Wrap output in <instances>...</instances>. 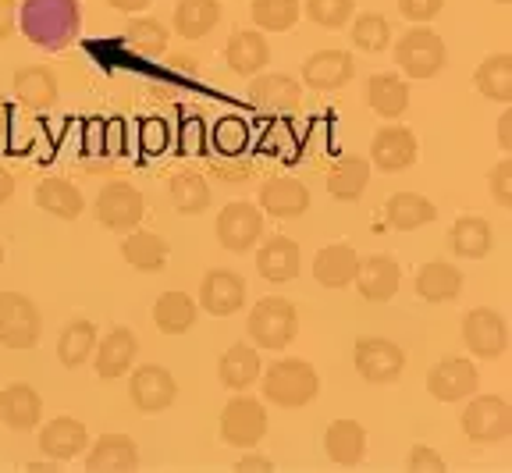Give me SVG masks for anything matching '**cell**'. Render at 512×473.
I'll use <instances>...</instances> for the list:
<instances>
[{
  "instance_id": "obj_46",
  "label": "cell",
  "mask_w": 512,
  "mask_h": 473,
  "mask_svg": "<svg viewBox=\"0 0 512 473\" xmlns=\"http://www.w3.org/2000/svg\"><path fill=\"white\" fill-rule=\"evenodd\" d=\"M246 143H249V132H246V125H242L239 118L217 121V129H214V146H217V150H221V153H239Z\"/></svg>"
},
{
  "instance_id": "obj_42",
  "label": "cell",
  "mask_w": 512,
  "mask_h": 473,
  "mask_svg": "<svg viewBox=\"0 0 512 473\" xmlns=\"http://www.w3.org/2000/svg\"><path fill=\"white\" fill-rule=\"evenodd\" d=\"M168 200L178 214H203L210 207V185L203 175L196 171H178L175 178L168 182Z\"/></svg>"
},
{
  "instance_id": "obj_22",
  "label": "cell",
  "mask_w": 512,
  "mask_h": 473,
  "mask_svg": "<svg viewBox=\"0 0 512 473\" xmlns=\"http://www.w3.org/2000/svg\"><path fill=\"white\" fill-rule=\"evenodd\" d=\"M15 100L29 111H50L61 97V86H57V75L47 65H25L15 72Z\"/></svg>"
},
{
  "instance_id": "obj_6",
  "label": "cell",
  "mask_w": 512,
  "mask_h": 473,
  "mask_svg": "<svg viewBox=\"0 0 512 473\" xmlns=\"http://www.w3.org/2000/svg\"><path fill=\"white\" fill-rule=\"evenodd\" d=\"M463 434L477 445H495L512 434V406L502 395H480L463 409Z\"/></svg>"
},
{
  "instance_id": "obj_5",
  "label": "cell",
  "mask_w": 512,
  "mask_h": 473,
  "mask_svg": "<svg viewBox=\"0 0 512 473\" xmlns=\"http://www.w3.org/2000/svg\"><path fill=\"white\" fill-rule=\"evenodd\" d=\"M93 214L111 232H132V228L143 225L146 200L132 182H107L100 189V196H96Z\"/></svg>"
},
{
  "instance_id": "obj_39",
  "label": "cell",
  "mask_w": 512,
  "mask_h": 473,
  "mask_svg": "<svg viewBox=\"0 0 512 473\" xmlns=\"http://www.w3.org/2000/svg\"><path fill=\"white\" fill-rule=\"evenodd\" d=\"M221 22V4L217 0H178L175 8V33L182 40H203Z\"/></svg>"
},
{
  "instance_id": "obj_56",
  "label": "cell",
  "mask_w": 512,
  "mask_h": 473,
  "mask_svg": "<svg viewBox=\"0 0 512 473\" xmlns=\"http://www.w3.org/2000/svg\"><path fill=\"white\" fill-rule=\"evenodd\" d=\"M11 129V104L4 97H0V136Z\"/></svg>"
},
{
  "instance_id": "obj_54",
  "label": "cell",
  "mask_w": 512,
  "mask_h": 473,
  "mask_svg": "<svg viewBox=\"0 0 512 473\" xmlns=\"http://www.w3.org/2000/svg\"><path fill=\"white\" fill-rule=\"evenodd\" d=\"M253 470L271 473L274 463H267V459H239V463H235V473H253Z\"/></svg>"
},
{
  "instance_id": "obj_2",
  "label": "cell",
  "mask_w": 512,
  "mask_h": 473,
  "mask_svg": "<svg viewBox=\"0 0 512 473\" xmlns=\"http://www.w3.org/2000/svg\"><path fill=\"white\" fill-rule=\"evenodd\" d=\"M264 377V399L281 409H303L317 399L320 374L306 360H274L271 367L260 370Z\"/></svg>"
},
{
  "instance_id": "obj_30",
  "label": "cell",
  "mask_w": 512,
  "mask_h": 473,
  "mask_svg": "<svg viewBox=\"0 0 512 473\" xmlns=\"http://www.w3.org/2000/svg\"><path fill=\"white\" fill-rule=\"evenodd\" d=\"M324 452L342 470L363 463V456H367V427L356 424V420H335L328 427V434H324Z\"/></svg>"
},
{
  "instance_id": "obj_12",
  "label": "cell",
  "mask_w": 512,
  "mask_h": 473,
  "mask_svg": "<svg viewBox=\"0 0 512 473\" xmlns=\"http://www.w3.org/2000/svg\"><path fill=\"white\" fill-rule=\"evenodd\" d=\"M128 399H132V406L139 413H164L168 406H175L178 381L171 377V370L157 367V363H143V367L132 370Z\"/></svg>"
},
{
  "instance_id": "obj_4",
  "label": "cell",
  "mask_w": 512,
  "mask_h": 473,
  "mask_svg": "<svg viewBox=\"0 0 512 473\" xmlns=\"http://www.w3.org/2000/svg\"><path fill=\"white\" fill-rule=\"evenodd\" d=\"M43 335L40 306L22 292H0V345L8 349H36Z\"/></svg>"
},
{
  "instance_id": "obj_52",
  "label": "cell",
  "mask_w": 512,
  "mask_h": 473,
  "mask_svg": "<svg viewBox=\"0 0 512 473\" xmlns=\"http://www.w3.org/2000/svg\"><path fill=\"white\" fill-rule=\"evenodd\" d=\"M114 11H125V15H143L150 8V0H107Z\"/></svg>"
},
{
  "instance_id": "obj_32",
  "label": "cell",
  "mask_w": 512,
  "mask_h": 473,
  "mask_svg": "<svg viewBox=\"0 0 512 473\" xmlns=\"http://www.w3.org/2000/svg\"><path fill=\"white\" fill-rule=\"evenodd\" d=\"M324 182H328V193L335 196V200L356 203L370 185V161L367 157H356V153L338 157V161L328 168V178H324Z\"/></svg>"
},
{
  "instance_id": "obj_57",
  "label": "cell",
  "mask_w": 512,
  "mask_h": 473,
  "mask_svg": "<svg viewBox=\"0 0 512 473\" xmlns=\"http://www.w3.org/2000/svg\"><path fill=\"white\" fill-rule=\"evenodd\" d=\"M0 264H4V246H0Z\"/></svg>"
},
{
  "instance_id": "obj_33",
  "label": "cell",
  "mask_w": 512,
  "mask_h": 473,
  "mask_svg": "<svg viewBox=\"0 0 512 473\" xmlns=\"http://www.w3.org/2000/svg\"><path fill=\"white\" fill-rule=\"evenodd\" d=\"M36 207L54 214L57 221H75L82 214V207H86V200H82V189L75 182H68L61 175H50L36 185Z\"/></svg>"
},
{
  "instance_id": "obj_51",
  "label": "cell",
  "mask_w": 512,
  "mask_h": 473,
  "mask_svg": "<svg viewBox=\"0 0 512 473\" xmlns=\"http://www.w3.org/2000/svg\"><path fill=\"white\" fill-rule=\"evenodd\" d=\"M498 146L502 153H512V111L498 118Z\"/></svg>"
},
{
  "instance_id": "obj_20",
  "label": "cell",
  "mask_w": 512,
  "mask_h": 473,
  "mask_svg": "<svg viewBox=\"0 0 512 473\" xmlns=\"http://www.w3.org/2000/svg\"><path fill=\"white\" fill-rule=\"evenodd\" d=\"M356 75V61L345 50H317L303 61V82L313 89H342Z\"/></svg>"
},
{
  "instance_id": "obj_21",
  "label": "cell",
  "mask_w": 512,
  "mask_h": 473,
  "mask_svg": "<svg viewBox=\"0 0 512 473\" xmlns=\"http://www.w3.org/2000/svg\"><path fill=\"white\" fill-rule=\"evenodd\" d=\"M299 267H303V253H299L296 239L274 235V239H267L264 246L256 249V271H260V278L274 281V285L292 281L299 274Z\"/></svg>"
},
{
  "instance_id": "obj_53",
  "label": "cell",
  "mask_w": 512,
  "mask_h": 473,
  "mask_svg": "<svg viewBox=\"0 0 512 473\" xmlns=\"http://www.w3.org/2000/svg\"><path fill=\"white\" fill-rule=\"evenodd\" d=\"M164 139H168L164 125H160V121H150V125H146V146H150V150H160V146H164Z\"/></svg>"
},
{
  "instance_id": "obj_35",
  "label": "cell",
  "mask_w": 512,
  "mask_h": 473,
  "mask_svg": "<svg viewBox=\"0 0 512 473\" xmlns=\"http://www.w3.org/2000/svg\"><path fill=\"white\" fill-rule=\"evenodd\" d=\"M260 370H264V363H260L253 345H232V349L217 360V381H221L224 388H232V392H246L249 385H256Z\"/></svg>"
},
{
  "instance_id": "obj_19",
  "label": "cell",
  "mask_w": 512,
  "mask_h": 473,
  "mask_svg": "<svg viewBox=\"0 0 512 473\" xmlns=\"http://www.w3.org/2000/svg\"><path fill=\"white\" fill-rule=\"evenodd\" d=\"M136 353H139L136 335H132L128 328H111L100 342H96V353H93L96 374L104 377V381H114V377L128 374L132 363H136Z\"/></svg>"
},
{
  "instance_id": "obj_26",
  "label": "cell",
  "mask_w": 512,
  "mask_h": 473,
  "mask_svg": "<svg viewBox=\"0 0 512 473\" xmlns=\"http://www.w3.org/2000/svg\"><path fill=\"white\" fill-rule=\"evenodd\" d=\"M356 267H360V253L349 242H331L313 257V278L324 289H345L356 278Z\"/></svg>"
},
{
  "instance_id": "obj_27",
  "label": "cell",
  "mask_w": 512,
  "mask_h": 473,
  "mask_svg": "<svg viewBox=\"0 0 512 473\" xmlns=\"http://www.w3.org/2000/svg\"><path fill=\"white\" fill-rule=\"evenodd\" d=\"M224 61H228V68H232L235 75L253 79V75L264 72L267 61H271V47H267L260 29H239V33L228 40V47H224Z\"/></svg>"
},
{
  "instance_id": "obj_41",
  "label": "cell",
  "mask_w": 512,
  "mask_h": 473,
  "mask_svg": "<svg viewBox=\"0 0 512 473\" xmlns=\"http://www.w3.org/2000/svg\"><path fill=\"white\" fill-rule=\"evenodd\" d=\"M168 29H164V22H157V18L150 15H132L125 25V47L132 50V54L139 57H160L164 50H168Z\"/></svg>"
},
{
  "instance_id": "obj_45",
  "label": "cell",
  "mask_w": 512,
  "mask_h": 473,
  "mask_svg": "<svg viewBox=\"0 0 512 473\" xmlns=\"http://www.w3.org/2000/svg\"><path fill=\"white\" fill-rule=\"evenodd\" d=\"M356 0H306V18L320 29H342L352 22Z\"/></svg>"
},
{
  "instance_id": "obj_11",
  "label": "cell",
  "mask_w": 512,
  "mask_h": 473,
  "mask_svg": "<svg viewBox=\"0 0 512 473\" xmlns=\"http://www.w3.org/2000/svg\"><path fill=\"white\" fill-rule=\"evenodd\" d=\"M463 342L477 360H498L509 349V324L498 310L477 306L463 317Z\"/></svg>"
},
{
  "instance_id": "obj_17",
  "label": "cell",
  "mask_w": 512,
  "mask_h": 473,
  "mask_svg": "<svg viewBox=\"0 0 512 473\" xmlns=\"http://www.w3.org/2000/svg\"><path fill=\"white\" fill-rule=\"evenodd\" d=\"M399 281H402V267L392 257H360L352 285H356V292L367 303H388L399 292Z\"/></svg>"
},
{
  "instance_id": "obj_8",
  "label": "cell",
  "mask_w": 512,
  "mask_h": 473,
  "mask_svg": "<svg viewBox=\"0 0 512 473\" xmlns=\"http://www.w3.org/2000/svg\"><path fill=\"white\" fill-rule=\"evenodd\" d=\"M445 40L431 29H409L395 43V61L406 72V79H434L445 68Z\"/></svg>"
},
{
  "instance_id": "obj_3",
  "label": "cell",
  "mask_w": 512,
  "mask_h": 473,
  "mask_svg": "<svg viewBox=\"0 0 512 473\" xmlns=\"http://www.w3.org/2000/svg\"><path fill=\"white\" fill-rule=\"evenodd\" d=\"M246 331L256 342V349H285L296 342L299 335V313L296 303H288L285 296H267L249 310Z\"/></svg>"
},
{
  "instance_id": "obj_44",
  "label": "cell",
  "mask_w": 512,
  "mask_h": 473,
  "mask_svg": "<svg viewBox=\"0 0 512 473\" xmlns=\"http://www.w3.org/2000/svg\"><path fill=\"white\" fill-rule=\"evenodd\" d=\"M352 43L360 50H367V54H381V50H388V43H392V25H388V18L377 15V11H363V15L352 18Z\"/></svg>"
},
{
  "instance_id": "obj_34",
  "label": "cell",
  "mask_w": 512,
  "mask_h": 473,
  "mask_svg": "<svg viewBox=\"0 0 512 473\" xmlns=\"http://www.w3.org/2000/svg\"><path fill=\"white\" fill-rule=\"evenodd\" d=\"M434 217H438V207L420 193H395L384 203V221L395 232H416V228L431 225Z\"/></svg>"
},
{
  "instance_id": "obj_14",
  "label": "cell",
  "mask_w": 512,
  "mask_h": 473,
  "mask_svg": "<svg viewBox=\"0 0 512 473\" xmlns=\"http://www.w3.org/2000/svg\"><path fill=\"white\" fill-rule=\"evenodd\" d=\"M416 136L406 125H381L374 132V143H370V164L377 171H406L416 164Z\"/></svg>"
},
{
  "instance_id": "obj_36",
  "label": "cell",
  "mask_w": 512,
  "mask_h": 473,
  "mask_svg": "<svg viewBox=\"0 0 512 473\" xmlns=\"http://www.w3.org/2000/svg\"><path fill=\"white\" fill-rule=\"evenodd\" d=\"M96 342H100V335H96L93 321H86V317L72 321L61 331V338H57V360H61V367H68V370L86 367L96 353Z\"/></svg>"
},
{
  "instance_id": "obj_10",
  "label": "cell",
  "mask_w": 512,
  "mask_h": 473,
  "mask_svg": "<svg viewBox=\"0 0 512 473\" xmlns=\"http://www.w3.org/2000/svg\"><path fill=\"white\" fill-rule=\"evenodd\" d=\"M352 363H356L360 377L370 381V385H392V381L402 377V370H406V353L395 342H388V338L367 335L352 349Z\"/></svg>"
},
{
  "instance_id": "obj_15",
  "label": "cell",
  "mask_w": 512,
  "mask_h": 473,
  "mask_svg": "<svg viewBox=\"0 0 512 473\" xmlns=\"http://www.w3.org/2000/svg\"><path fill=\"white\" fill-rule=\"evenodd\" d=\"M200 306L210 317H232L246 306V278L235 271L214 267L200 285Z\"/></svg>"
},
{
  "instance_id": "obj_28",
  "label": "cell",
  "mask_w": 512,
  "mask_h": 473,
  "mask_svg": "<svg viewBox=\"0 0 512 473\" xmlns=\"http://www.w3.org/2000/svg\"><path fill=\"white\" fill-rule=\"evenodd\" d=\"M40 417H43V399L32 385L15 381V385H8L0 392V420H4V427L29 431V427L40 424Z\"/></svg>"
},
{
  "instance_id": "obj_18",
  "label": "cell",
  "mask_w": 512,
  "mask_h": 473,
  "mask_svg": "<svg viewBox=\"0 0 512 473\" xmlns=\"http://www.w3.org/2000/svg\"><path fill=\"white\" fill-rule=\"evenodd\" d=\"M89 473H132L139 470V445L128 434H104L86 456Z\"/></svg>"
},
{
  "instance_id": "obj_55",
  "label": "cell",
  "mask_w": 512,
  "mask_h": 473,
  "mask_svg": "<svg viewBox=\"0 0 512 473\" xmlns=\"http://www.w3.org/2000/svg\"><path fill=\"white\" fill-rule=\"evenodd\" d=\"M11 196H15V178H11V171L0 168V207H4Z\"/></svg>"
},
{
  "instance_id": "obj_50",
  "label": "cell",
  "mask_w": 512,
  "mask_h": 473,
  "mask_svg": "<svg viewBox=\"0 0 512 473\" xmlns=\"http://www.w3.org/2000/svg\"><path fill=\"white\" fill-rule=\"evenodd\" d=\"M18 29V0H0V43Z\"/></svg>"
},
{
  "instance_id": "obj_37",
  "label": "cell",
  "mask_w": 512,
  "mask_h": 473,
  "mask_svg": "<svg viewBox=\"0 0 512 473\" xmlns=\"http://www.w3.org/2000/svg\"><path fill=\"white\" fill-rule=\"evenodd\" d=\"M121 257L136 267V271L153 274L168 264L171 246H168V239L157 232H128L125 242H121Z\"/></svg>"
},
{
  "instance_id": "obj_43",
  "label": "cell",
  "mask_w": 512,
  "mask_h": 473,
  "mask_svg": "<svg viewBox=\"0 0 512 473\" xmlns=\"http://www.w3.org/2000/svg\"><path fill=\"white\" fill-rule=\"evenodd\" d=\"M249 15H253L256 29L288 33V29H296L303 8H299V0H253V4H249Z\"/></svg>"
},
{
  "instance_id": "obj_49",
  "label": "cell",
  "mask_w": 512,
  "mask_h": 473,
  "mask_svg": "<svg viewBox=\"0 0 512 473\" xmlns=\"http://www.w3.org/2000/svg\"><path fill=\"white\" fill-rule=\"evenodd\" d=\"M441 8H445V0H399L402 18H406V22H416V25L438 18Z\"/></svg>"
},
{
  "instance_id": "obj_29",
  "label": "cell",
  "mask_w": 512,
  "mask_h": 473,
  "mask_svg": "<svg viewBox=\"0 0 512 473\" xmlns=\"http://www.w3.org/2000/svg\"><path fill=\"white\" fill-rule=\"evenodd\" d=\"M416 296L427 303H452L463 296V271L448 260H431L416 271Z\"/></svg>"
},
{
  "instance_id": "obj_23",
  "label": "cell",
  "mask_w": 512,
  "mask_h": 473,
  "mask_svg": "<svg viewBox=\"0 0 512 473\" xmlns=\"http://www.w3.org/2000/svg\"><path fill=\"white\" fill-rule=\"evenodd\" d=\"M86 445H89V431L75 417H54L40 431V452L54 459V463H68V459L82 456Z\"/></svg>"
},
{
  "instance_id": "obj_9",
  "label": "cell",
  "mask_w": 512,
  "mask_h": 473,
  "mask_svg": "<svg viewBox=\"0 0 512 473\" xmlns=\"http://www.w3.org/2000/svg\"><path fill=\"white\" fill-rule=\"evenodd\" d=\"M260 239H264V210L256 203L235 200L217 214V242L228 253H249Z\"/></svg>"
},
{
  "instance_id": "obj_48",
  "label": "cell",
  "mask_w": 512,
  "mask_h": 473,
  "mask_svg": "<svg viewBox=\"0 0 512 473\" xmlns=\"http://www.w3.org/2000/svg\"><path fill=\"white\" fill-rule=\"evenodd\" d=\"M406 470L409 473H445L448 466L434 449H427V445H413V449H409V459H406Z\"/></svg>"
},
{
  "instance_id": "obj_58",
  "label": "cell",
  "mask_w": 512,
  "mask_h": 473,
  "mask_svg": "<svg viewBox=\"0 0 512 473\" xmlns=\"http://www.w3.org/2000/svg\"><path fill=\"white\" fill-rule=\"evenodd\" d=\"M495 4H509V0H495Z\"/></svg>"
},
{
  "instance_id": "obj_7",
  "label": "cell",
  "mask_w": 512,
  "mask_h": 473,
  "mask_svg": "<svg viewBox=\"0 0 512 473\" xmlns=\"http://www.w3.org/2000/svg\"><path fill=\"white\" fill-rule=\"evenodd\" d=\"M267 438V406L260 399H232L221 409V441L232 449H253Z\"/></svg>"
},
{
  "instance_id": "obj_25",
  "label": "cell",
  "mask_w": 512,
  "mask_h": 473,
  "mask_svg": "<svg viewBox=\"0 0 512 473\" xmlns=\"http://www.w3.org/2000/svg\"><path fill=\"white\" fill-rule=\"evenodd\" d=\"M452 257H466V260H484L495 246V228H491L488 217H459L456 225L448 228L445 235Z\"/></svg>"
},
{
  "instance_id": "obj_40",
  "label": "cell",
  "mask_w": 512,
  "mask_h": 473,
  "mask_svg": "<svg viewBox=\"0 0 512 473\" xmlns=\"http://www.w3.org/2000/svg\"><path fill=\"white\" fill-rule=\"evenodd\" d=\"M473 86H477L480 97L495 100V104H512V57H484V65H477V72H473Z\"/></svg>"
},
{
  "instance_id": "obj_13",
  "label": "cell",
  "mask_w": 512,
  "mask_h": 473,
  "mask_svg": "<svg viewBox=\"0 0 512 473\" xmlns=\"http://www.w3.org/2000/svg\"><path fill=\"white\" fill-rule=\"evenodd\" d=\"M480 385L477 363L466 356H445L441 363H434V370L427 374V392L438 402H459L470 399Z\"/></svg>"
},
{
  "instance_id": "obj_47",
  "label": "cell",
  "mask_w": 512,
  "mask_h": 473,
  "mask_svg": "<svg viewBox=\"0 0 512 473\" xmlns=\"http://www.w3.org/2000/svg\"><path fill=\"white\" fill-rule=\"evenodd\" d=\"M488 185H491V196H495L498 207L509 210L512 207V157H509V153H505V161L495 164Z\"/></svg>"
},
{
  "instance_id": "obj_1",
  "label": "cell",
  "mask_w": 512,
  "mask_h": 473,
  "mask_svg": "<svg viewBox=\"0 0 512 473\" xmlns=\"http://www.w3.org/2000/svg\"><path fill=\"white\" fill-rule=\"evenodd\" d=\"M79 29V0H22V8H18V33L50 54L72 47Z\"/></svg>"
},
{
  "instance_id": "obj_38",
  "label": "cell",
  "mask_w": 512,
  "mask_h": 473,
  "mask_svg": "<svg viewBox=\"0 0 512 473\" xmlns=\"http://www.w3.org/2000/svg\"><path fill=\"white\" fill-rule=\"evenodd\" d=\"M196 317H200V306H196V299L189 292H164L153 303V324L164 335H185V331H192Z\"/></svg>"
},
{
  "instance_id": "obj_24",
  "label": "cell",
  "mask_w": 512,
  "mask_h": 473,
  "mask_svg": "<svg viewBox=\"0 0 512 473\" xmlns=\"http://www.w3.org/2000/svg\"><path fill=\"white\" fill-rule=\"evenodd\" d=\"M249 100L256 107H264V111H299L303 104V86H299L292 75H271V72H260L253 75V86H249Z\"/></svg>"
},
{
  "instance_id": "obj_31",
  "label": "cell",
  "mask_w": 512,
  "mask_h": 473,
  "mask_svg": "<svg viewBox=\"0 0 512 473\" xmlns=\"http://www.w3.org/2000/svg\"><path fill=\"white\" fill-rule=\"evenodd\" d=\"M363 100H367V107L374 114H381V118H399V114H406L409 107V86L406 79H399L395 72H377L367 79V86H363Z\"/></svg>"
},
{
  "instance_id": "obj_16",
  "label": "cell",
  "mask_w": 512,
  "mask_h": 473,
  "mask_svg": "<svg viewBox=\"0 0 512 473\" xmlns=\"http://www.w3.org/2000/svg\"><path fill=\"white\" fill-rule=\"evenodd\" d=\"M260 210L271 217H303L310 210V189L292 175H274L260 185Z\"/></svg>"
}]
</instances>
